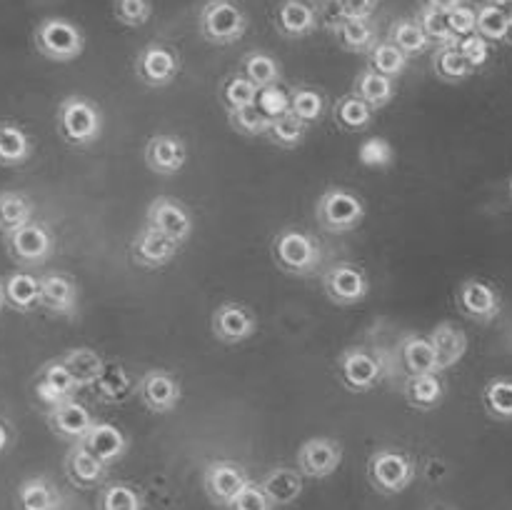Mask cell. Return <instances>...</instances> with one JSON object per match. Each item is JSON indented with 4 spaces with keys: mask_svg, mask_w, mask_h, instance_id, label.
<instances>
[{
    "mask_svg": "<svg viewBox=\"0 0 512 510\" xmlns=\"http://www.w3.org/2000/svg\"><path fill=\"white\" fill-rule=\"evenodd\" d=\"M98 510H143V498L128 483H110L100 493Z\"/></svg>",
    "mask_w": 512,
    "mask_h": 510,
    "instance_id": "44",
    "label": "cell"
},
{
    "mask_svg": "<svg viewBox=\"0 0 512 510\" xmlns=\"http://www.w3.org/2000/svg\"><path fill=\"white\" fill-rule=\"evenodd\" d=\"M485 405L498 418H512V383L508 380H495L485 390Z\"/></svg>",
    "mask_w": 512,
    "mask_h": 510,
    "instance_id": "51",
    "label": "cell"
},
{
    "mask_svg": "<svg viewBox=\"0 0 512 510\" xmlns=\"http://www.w3.org/2000/svg\"><path fill=\"white\" fill-rule=\"evenodd\" d=\"M270 140L273 143H278L280 148H298V145H303L305 135H308V125L303 123V120L295 118L293 113H283V115H275V118H270V125H268V133Z\"/></svg>",
    "mask_w": 512,
    "mask_h": 510,
    "instance_id": "42",
    "label": "cell"
},
{
    "mask_svg": "<svg viewBox=\"0 0 512 510\" xmlns=\"http://www.w3.org/2000/svg\"><path fill=\"white\" fill-rule=\"evenodd\" d=\"M340 18H373L378 0H335Z\"/></svg>",
    "mask_w": 512,
    "mask_h": 510,
    "instance_id": "55",
    "label": "cell"
},
{
    "mask_svg": "<svg viewBox=\"0 0 512 510\" xmlns=\"http://www.w3.org/2000/svg\"><path fill=\"white\" fill-rule=\"evenodd\" d=\"M340 463H343V445L333 438H310L298 450V470L303 478H330Z\"/></svg>",
    "mask_w": 512,
    "mask_h": 510,
    "instance_id": "10",
    "label": "cell"
},
{
    "mask_svg": "<svg viewBox=\"0 0 512 510\" xmlns=\"http://www.w3.org/2000/svg\"><path fill=\"white\" fill-rule=\"evenodd\" d=\"M228 510H273V503L268 500L265 490L260 488V483L248 480L243 490L233 498V503L228 505Z\"/></svg>",
    "mask_w": 512,
    "mask_h": 510,
    "instance_id": "52",
    "label": "cell"
},
{
    "mask_svg": "<svg viewBox=\"0 0 512 510\" xmlns=\"http://www.w3.org/2000/svg\"><path fill=\"white\" fill-rule=\"evenodd\" d=\"M400 360H403L405 370L410 375L438 373V360H435L433 343H430V338H423V335H408L400 343Z\"/></svg>",
    "mask_w": 512,
    "mask_h": 510,
    "instance_id": "31",
    "label": "cell"
},
{
    "mask_svg": "<svg viewBox=\"0 0 512 510\" xmlns=\"http://www.w3.org/2000/svg\"><path fill=\"white\" fill-rule=\"evenodd\" d=\"M333 115L335 120H338L340 128L350 130V133H363V130H368L370 123H373L375 110L370 108L365 100H360L355 93H348L335 103Z\"/></svg>",
    "mask_w": 512,
    "mask_h": 510,
    "instance_id": "35",
    "label": "cell"
},
{
    "mask_svg": "<svg viewBox=\"0 0 512 510\" xmlns=\"http://www.w3.org/2000/svg\"><path fill=\"white\" fill-rule=\"evenodd\" d=\"M370 68L378 70V73L388 75V78H400V75L405 73V68H408V55L403 53V50L398 48L395 43H390V40H380V43H375V48L370 50Z\"/></svg>",
    "mask_w": 512,
    "mask_h": 510,
    "instance_id": "41",
    "label": "cell"
},
{
    "mask_svg": "<svg viewBox=\"0 0 512 510\" xmlns=\"http://www.w3.org/2000/svg\"><path fill=\"white\" fill-rule=\"evenodd\" d=\"M415 20H418L420 28L425 30V35L430 38V43H433V40L440 45L458 43V38H455L453 30H450L448 18H445V13H440V10H430L423 5V10H420V15Z\"/></svg>",
    "mask_w": 512,
    "mask_h": 510,
    "instance_id": "49",
    "label": "cell"
},
{
    "mask_svg": "<svg viewBox=\"0 0 512 510\" xmlns=\"http://www.w3.org/2000/svg\"><path fill=\"white\" fill-rule=\"evenodd\" d=\"M430 510H448V508H440V505H435V508H430Z\"/></svg>",
    "mask_w": 512,
    "mask_h": 510,
    "instance_id": "61",
    "label": "cell"
},
{
    "mask_svg": "<svg viewBox=\"0 0 512 510\" xmlns=\"http://www.w3.org/2000/svg\"><path fill=\"white\" fill-rule=\"evenodd\" d=\"M48 423L55 433L63 435V438H73L75 443H78V440L88 433L90 425H93L95 420L80 400L68 398L63 400V403L55 405V408H50Z\"/></svg>",
    "mask_w": 512,
    "mask_h": 510,
    "instance_id": "22",
    "label": "cell"
},
{
    "mask_svg": "<svg viewBox=\"0 0 512 510\" xmlns=\"http://www.w3.org/2000/svg\"><path fill=\"white\" fill-rule=\"evenodd\" d=\"M5 245H8L10 255L15 260L25 265H38L48 260V255L53 253V235H50V230L43 223L30 220L28 225L5 235Z\"/></svg>",
    "mask_w": 512,
    "mask_h": 510,
    "instance_id": "13",
    "label": "cell"
},
{
    "mask_svg": "<svg viewBox=\"0 0 512 510\" xmlns=\"http://www.w3.org/2000/svg\"><path fill=\"white\" fill-rule=\"evenodd\" d=\"M460 308L480 320H490L498 315V295L483 280H465L458 293Z\"/></svg>",
    "mask_w": 512,
    "mask_h": 510,
    "instance_id": "27",
    "label": "cell"
},
{
    "mask_svg": "<svg viewBox=\"0 0 512 510\" xmlns=\"http://www.w3.org/2000/svg\"><path fill=\"white\" fill-rule=\"evenodd\" d=\"M435 73L440 75L443 80H463L473 73V65L465 60V55L460 53L458 43H448V45H440L438 53H435Z\"/></svg>",
    "mask_w": 512,
    "mask_h": 510,
    "instance_id": "43",
    "label": "cell"
},
{
    "mask_svg": "<svg viewBox=\"0 0 512 510\" xmlns=\"http://www.w3.org/2000/svg\"><path fill=\"white\" fill-rule=\"evenodd\" d=\"M180 248L183 245L178 240H173L170 235L160 233L158 228L145 223L133 240V258L143 268H165V265H170L178 258Z\"/></svg>",
    "mask_w": 512,
    "mask_h": 510,
    "instance_id": "15",
    "label": "cell"
},
{
    "mask_svg": "<svg viewBox=\"0 0 512 510\" xmlns=\"http://www.w3.org/2000/svg\"><path fill=\"white\" fill-rule=\"evenodd\" d=\"M243 75L250 80V83L260 90L275 88L280 85V78H283V68H280L278 60L270 53H263V50H253L243 58Z\"/></svg>",
    "mask_w": 512,
    "mask_h": 510,
    "instance_id": "33",
    "label": "cell"
},
{
    "mask_svg": "<svg viewBox=\"0 0 512 510\" xmlns=\"http://www.w3.org/2000/svg\"><path fill=\"white\" fill-rule=\"evenodd\" d=\"M220 100H223L225 110H238L258 100V88L243 73L230 75L223 88H220Z\"/></svg>",
    "mask_w": 512,
    "mask_h": 510,
    "instance_id": "45",
    "label": "cell"
},
{
    "mask_svg": "<svg viewBox=\"0 0 512 510\" xmlns=\"http://www.w3.org/2000/svg\"><path fill=\"white\" fill-rule=\"evenodd\" d=\"M18 508L20 510H58L60 495L45 478H28L18 488Z\"/></svg>",
    "mask_w": 512,
    "mask_h": 510,
    "instance_id": "36",
    "label": "cell"
},
{
    "mask_svg": "<svg viewBox=\"0 0 512 510\" xmlns=\"http://www.w3.org/2000/svg\"><path fill=\"white\" fill-rule=\"evenodd\" d=\"M325 293L338 305H358L368 298L370 280L363 268L353 263H335L323 275Z\"/></svg>",
    "mask_w": 512,
    "mask_h": 510,
    "instance_id": "8",
    "label": "cell"
},
{
    "mask_svg": "<svg viewBox=\"0 0 512 510\" xmlns=\"http://www.w3.org/2000/svg\"><path fill=\"white\" fill-rule=\"evenodd\" d=\"M30 153H33V143H30L28 133L13 123H0V165L5 168L23 165Z\"/></svg>",
    "mask_w": 512,
    "mask_h": 510,
    "instance_id": "34",
    "label": "cell"
},
{
    "mask_svg": "<svg viewBox=\"0 0 512 510\" xmlns=\"http://www.w3.org/2000/svg\"><path fill=\"white\" fill-rule=\"evenodd\" d=\"M475 33L483 35L485 40H503L508 33V20L498 8L483 3L480 8H475Z\"/></svg>",
    "mask_w": 512,
    "mask_h": 510,
    "instance_id": "47",
    "label": "cell"
},
{
    "mask_svg": "<svg viewBox=\"0 0 512 510\" xmlns=\"http://www.w3.org/2000/svg\"><path fill=\"white\" fill-rule=\"evenodd\" d=\"M8 440H10V435H8V428H5V425L0 423V453H3V450L8 448Z\"/></svg>",
    "mask_w": 512,
    "mask_h": 510,
    "instance_id": "58",
    "label": "cell"
},
{
    "mask_svg": "<svg viewBox=\"0 0 512 510\" xmlns=\"http://www.w3.org/2000/svg\"><path fill=\"white\" fill-rule=\"evenodd\" d=\"M338 375L343 385L353 393H368L383 378L380 360L363 348L345 350L338 358Z\"/></svg>",
    "mask_w": 512,
    "mask_h": 510,
    "instance_id": "11",
    "label": "cell"
},
{
    "mask_svg": "<svg viewBox=\"0 0 512 510\" xmlns=\"http://www.w3.org/2000/svg\"><path fill=\"white\" fill-rule=\"evenodd\" d=\"M458 48H460V53L465 55V60H468V63L473 65V70L480 68V65H483L485 60H488V55H490L488 40H485L483 35H478V33L465 35V38H460L458 40Z\"/></svg>",
    "mask_w": 512,
    "mask_h": 510,
    "instance_id": "53",
    "label": "cell"
},
{
    "mask_svg": "<svg viewBox=\"0 0 512 510\" xmlns=\"http://www.w3.org/2000/svg\"><path fill=\"white\" fill-rule=\"evenodd\" d=\"M353 93L358 95L360 100L370 105L373 110L385 108V105L393 103L395 98V80L388 78V75L378 73L368 65L365 70H360V75L353 83Z\"/></svg>",
    "mask_w": 512,
    "mask_h": 510,
    "instance_id": "26",
    "label": "cell"
},
{
    "mask_svg": "<svg viewBox=\"0 0 512 510\" xmlns=\"http://www.w3.org/2000/svg\"><path fill=\"white\" fill-rule=\"evenodd\" d=\"M145 165L155 175H175L188 163V145L183 138L158 133L145 143Z\"/></svg>",
    "mask_w": 512,
    "mask_h": 510,
    "instance_id": "16",
    "label": "cell"
},
{
    "mask_svg": "<svg viewBox=\"0 0 512 510\" xmlns=\"http://www.w3.org/2000/svg\"><path fill=\"white\" fill-rule=\"evenodd\" d=\"M180 73V58L168 45L150 43L135 58V75L143 80L148 88H165L173 83Z\"/></svg>",
    "mask_w": 512,
    "mask_h": 510,
    "instance_id": "9",
    "label": "cell"
},
{
    "mask_svg": "<svg viewBox=\"0 0 512 510\" xmlns=\"http://www.w3.org/2000/svg\"><path fill=\"white\" fill-rule=\"evenodd\" d=\"M33 220V205L23 193L3 190L0 193V233L10 235Z\"/></svg>",
    "mask_w": 512,
    "mask_h": 510,
    "instance_id": "37",
    "label": "cell"
},
{
    "mask_svg": "<svg viewBox=\"0 0 512 510\" xmlns=\"http://www.w3.org/2000/svg\"><path fill=\"white\" fill-rule=\"evenodd\" d=\"M40 308L55 315L78 313V288L63 273H50L40 278Z\"/></svg>",
    "mask_w": 512,
    "mask_h": 510,
    "instance_id": "20",
    "label": "cell"
},
{
    "mask_svg": "<svg viewBox=\"0 0 512 510\" xmlns=\"http://www.w3.org/2000/svg\"><path fill=\"white\" fill-rule=\"evenodd\" d=\"M260 488L265 490L273 508L293 505L303 495V475L298 468H273L260 480Z\"/></svg>",
    "mask_w": 512,
    "mask_h": 510,
    "instance_id": "23",
    "label": "cell"
},
{
    "mask_svg": "<svg viewBox=\"0 0 512 510\" xmlns=\"http://www.w3.org/2000/svg\"><path fill=\"white\" fill-rule=\"evenodd\" d=\"M505 38H508L512 43V23H508V33H505Z\"/></svg>",
    "mask_w": 512,
    "mask_h": 510,
    "instance_id": "60",
    "label": "cell"
},
{
    "mask_svg": "<svg viewBox=\"0 0 512 510\" xmlns=\"http://www.w3.org/2000/svg\"><path fill=\"white\" fill-rule=\"evenodd\" d=\"M430 343H433L435 360H438V373L440 370L453 368L455 363H460L465 350H468V338H465L463 330L453 323L435 325L433 333H430Z\"/></svg>",
    "mask_w": 512,
    "mask_h": 510,
    "instance_id": "24",
    "label": "cell"
},
{
    "mask_svg": "<svg viewBox=\"0 0 512 510\" xmlns=\"http://www.w3.org/2000/svg\"><path fill=\"white\" fill-rule=\"evenodd\" d=\"M148 225L158 228L160 233L170 235L173 240H178L180 245L193 235L195 220L190 215V210L183 203L173 198H155L148 205Z\"/></svg>",
    "mask_w": 512,
    "mask_h": 510,
    "instance_id": "17",
    "label": "cell"
},
{
    "mask_svg": "<svg viewBox=\"0 0 512 510\" xmlns=\"http://www.w3.org/2000/svg\"><path fill=\"white\" fill-rule=\"evenodd\" d=\"M5 303L15 308L18 313H30L40 308V278H33L28 273H13L3 283Z\"/></svg>",
    "mask_w": 512,
    "mask_h": 510,
    "instance_id": "29",
    "label": "cell"
},
{
    "mask_svg": "<svg viewBox=\"0 0 512 510\" xmlns=\"http://www.w3.org/2000/svg\"><path fill=\"white\" fill-rule=\"evenodd\" d=\"M390 43L398 45L408 58L425 53L430 48V38L425 35V30L420 28V23L415 18L395 20L393 28H390Z\"/></svg>",
    "mask_w": 512,
    "mask_h": 510,
    "instance_id": "38",
    "label": "cell"
},
{
    "mask_svg": "<svg viewBox=\"0 0 512 510\" xmlns=\"http://www.w3.org/2000/svg\"><path fill=\"white\" fill-rule=\"evenodd\" d=\"M275 263L290 275H310L320 263V248L303 230H280L273 240Z\"/></svg>",
    "mask_w": 512,
    "mask_h": 510,
    "instance_id": "6",
    "label": "cell"
},
{
    "mask_svg": "<svg viewBox=\"0 0 512 510\" xmlns=\"http://www.w3.org/2000/svg\"><path fill=\"white\" fill-rule=\"evenodd\" d=\"M75 390H78V385H75L73 375L68 373V368H65L60 358L50 360V363H45L40 368L38 380H35V395H38V400L43 405L55 408L63 400L73 398Z\"/></svg>",
    "mask_w": 512,
    "mask_h": 510,
    "instance_id": "19",
    "label": "cell"
},
{
    "mask_svg": "<svg viewBox=\"0 0 512 510\" xmlns=\"http://www.w3.org/2000/svg\"><path fill=\"white\" fill-rule=\"evenodd\" d=\"M60 360H63V365L68 368V373L73 375L78 388L95 385V380L100 378V370H103L105 365L98 350L93 348H70Z\"/></svg>",
    "mask_w": 512,
    "mask_h": 510,
    "instance_id": "32",
    "label": "cell"
},
{
    "mask_svg": "<svg viewBox=\"0 0 512 510\" xmlns=\"http://www.w3.org/2000/svg\"><path fill=\"white\" fill-rule=\"evenodd\" d=\"M200 35L213 45H233L248 30V15L235 0H205L198 15Z\"/></svg>",
    "mask_w": 512,
    "mask_h": 510,
    "instance_id": "2",
    "label": "cell"
},
{
    "mask_svg": "<svg viewBox=\"0 0 512 510\" xmlns=\"http://www.w3.org/2000/svg\"><path fill=\"white\" fill-rule=\"evenodd\" d=\"M360 163L368 165V168H388L395 160L393 145L385 138H368L358 150Z\"/></svg>",
    "mask_w": 512,
    "mask_h": 510,
    "instance_id": "50",
    "label": "cell"
},
{
    "mask_svg": "<svg viewBox=\"0 0 512 510\" xmlns=\"http://www.w3.org/2000/svg\"><path fill=\"white\" fill-rule=\"evenodd\" d=\"M65 473H68L70 483H75L78 488H95V485L103 483L108 465L100 463L80 443H75L68 450V458H65Z\"/></svg>",
    "mask_w": 512,
    "mask_h": 510,
    "instance_id": "25",
    "label": "cell"
},
{
    "mask_svg": "<svg viewBox=\"0 0 512 510\" xmlns=\"http://www.w3.org/2000/svg\"><path fill=\"white\" fill-rule=\"evenodd\" d=\"M403 395H405V400H408L410 408L433 410V408H438L440 400H443V395H445L443 380L438 378V373L410 375V378L405 380Z\"/></svg>",
    "mask_w": 512,
    "mask_h": 510,
    "instance_id": "28",
    "label": "cell"
},
{
    "mask_svg": "<svg viewBox=\"0 0 512 510\" xmlns=\"http://www.w3.org/2000/svg\"><path fill=\"white\" fill-rule=\"evenodd\" d=\"M213 335L225 345H240L250 340L258 330V318L253 310L240 303H223L215 308L213 320H210Z\"/></svg>",
    "mask_w": 512,
    "mask_h": 510,
    "instance_id": "12",
    "label": "cell"
},
{
    "mask_svg": "<svg viewBox=\"0 0 512 510\" xmlns=\"http://www.w3.org/2000/svg\"><path fill=\"white\" fill-rule=\"evenodd\" d=\"M248 473L243 470V465L233 463V460H213V463L205 468L203 485L208 498L215 505H223L228 508L233 503L235 495L243 490V485L248 483Z\"/></svg>",
    "mask_w": 512,
    "mask_h": 510,
    "instance_id": "14",
    "label": "cell"
},
{
    "mask_svg": "<svg viewBox=\"0 0 512 510\" xmlns=\"http://www.w3.org/2000/svg\"><path fill=\"white\" fill-rule=\"evenodd\" d=\"M445 18H448L450 30H453V35L458 40L465 38V35L475 33V8H470V5L460 3L458 8L448 10V13H445Z\"/></svg>",
    "mask_w": 512,
    "mask_h": 510,
    "instance_id": "54",
    "label": "cell"
},
{
    "mask_svg": "<svg viewBox=\"0 0 512 510\" xmlns=\"http://www.w3.org/2000/svg\"><path fill=\"white\" fill-rule=\"evenodd\" d=\"M318 223L328 233H353L365 220V203L348 188H328L315 205Z\"/></svg>",
    "mask_w": 512,
    "mask_h": 510,
    "instance_id": "4",
    "label": "cell"
},
{
    "mask_svg": "<svg viewBox=\"0 0 512 510\" xmlns=\"http://www.w3.org/2000/svg\"><path fill=\"white\" fill-rule=\"evenodd\" d=\"M78 443L83 445L90 455H95L100 463L108 465V468L113 463H118L125 455V450H128V438H125L123 430L113 423H93Z\"/></svg>",
    "mask_w": 512,
    "mask_h": 510,
    "instance_id": "18",
    "label": "cell"
},
{
    "mask_svg": "<svg viewBox=\"0 0 512 510\" xmlns=\"http://www.w3.org/2000/svg\"><path fill=\"white\" fill-rule=\"evenodd\" d=\"M460 3H463V0H423L425 8H430V10H440V13H448V10L458 8Z\"/></svg>",
    "mask_w": 512,
    "mask_h": 510,
    "instance_id": "56",
    "label": "cell"
},
{
    "mask_svg": "<svg viewBox=\"0 0 512 510\" xmlns=\"http://www.w3.org/2000/svg\"><path fill=\"white\" fill-rule=\"evenodd\" d=\"M275 28L285 38H308L318 28V15L305 0H280L275 8Z\"/></svg>",
    "mask_w": 512,
    "mask_h": 510,
    "instance_id": "21",
    "label": "cell"
},
{
    "mask_svg": "<svg viewBox=\"0 0 512 510\" xmlns=\"http://www.w3.org/2000/svg\"><path fill=\"white\" fill-rule=\"evenodd\" d=\"M33 38L38 53L55 63H73L85 50L83 30L68 18H43Z\"/></svg>",
    "mask_w": 512,
    "mask_h": 510,
    "instance_id": "3",
    "label": "cell"
},
{
    "mask_svg": "<svg viewBox=\"0 0 512 510\" xmlns=\"http://www.w3.org/2000/svg\"><path fill=\"white\" fill-rule=\"evenodd\" d=\"M335 33L338 43L350 53H370L378 43V33L370 18H340Z\"/></svg>",
    "mask_w": 512,
    "mask_h": 510,
    "instance_id": "30",
    "label": "cell"
},
{
    "mask_svg": "<svg viewBox=\"0 0 512 510\" xmlns=\"http://www.w3.org/2000/svg\"><path fill=\"white\" fill-rule=\"evenodd\" d=\"M230 125L243 135H265L268 133L270 118L260 110L258 103L243 105L238 110H228Z\"/></svg>",
    "mask_w": 512,
    "mask_h": 510,
    "instance_id": "46",
    "label": "cell"
},
{
    "mask_svg": "<svg viewBox=\"0 0 512 510\" xmlns=\"http://www.w3.org/2000/svg\"><path fill=\"white\" fill-rule=\"evenodd\" d=\"M5 308V295H3V285H0V310Z\"/></svg>",
    "mask_w": 512,
    "mask_h": 510,
    "instance_id": "59",
    "label": "cell"
},
{
    "mask_svg": "<svg viewBox=\"0 0 512 510\" xmlns=\"http://www.w3.org/2000/svg\"><path fill=\"white\" fill-rule=\"evenodd\" d=\"M368 480L378 493L400 495L413 485L415 465L400 450L380 448L368 458Z\"/></svg>",
    "mask_w": 512,
    "mask_h": 510,
    "instance_id": "5",
    "label": "cell"
},
{
    "mask_svg": "<svg viewBox=\"0 0 512 510\" xmlns=\"http://www.w3.org/2000/svg\"><path fill=\"white\" fill-rule=\"evenodd\" d=\"M288 100H290L288 113H293L295 118L303 120L308 128L313 123H318L320 118H323L325 98H323V93H320V90L308 88V85H300V88H295L293 93L288 95Z\"/></svg>",
    "mask_w": 512,
    "mask_h": 510,
    "instance_id": "39",
    "label": "cell"
},
{
    "mask_svg": "<svg viewBox=\"0 0 512 510\" xmlns=\"http://www.w3.org/2000/svg\"><path fill=\"white\" fill-rule=\"evenodd\" d=\"M95 388L100 390L105 400L115 403V400H125L130 393H135V383L130 380V375L125 373L123 365L105 363L103 370H100V378L95 380Z\"/></svg>",
    "mask_w": 512,
    "mask_h": 510,
    "instance_id": "40",
    "label": "cell"
},
{
    "mask_svg": "<svg viewBox=\"0 0 512 510\" xmlns=\"http://www.w3.org/2000/svg\"><path fill=\"white\" fill-rule=\"evenodd\" d=\"M488 3L493 5V8H498L500 13L505 15V20L512 23V0H488Z\"/></svg>",
    "mask_w": 512,
    "mask_h": 510,
    "instance_id": "57",
    "label": "cell"
},
{
    "mask_svg": "<svg viewBox=\"0 0 512 510\" xmlns=\"http://www.w3.org/2000/svg\"><path fill=\"white\" fill-rule=\"evenodd\" d=\"M135 395L150 413L168 415L178 408L183 390H180L178 378L173 373L155 368L140 375V380L135 383Z\"/></svg>",
    "mask_w": 512,
    "mask_h": 510,
    "instance_id": "7",
    "label": "cell"
},
{
    "mask_svg": "<svg viewBox=\"0 0 512 510\" xmlns=\"http://www.w3.org/2000/svg\"><path fill=\"white\" fill-rule=\"evenodd\" d=\"M55 125H58V133L65 143L73 145V148H88L100 140L103 115L93 100L83 98V95H70L58 105Z\"/></svg>",
    "mask_w": 512,
    "mask_h": 510,
    "instance_id": "1",
    "label": "cell"
},
{
    "mask_svg": "<svg viewBox=\"0 0 512 510\" xmlns=\"http://www.w3.org/2000/svg\"><path fill=\"white\" fill-rule=\"evenodd\" d=\"M113 15L125 28H140L153 15L150 0H113Z\"/></svg>",
    "mask_w": 512,
    "mask_h": 510,
    "instance_id": "48",
    "label": "cell"
}]
</instances>
